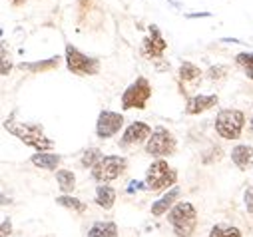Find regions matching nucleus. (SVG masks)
<instances>
[{"label":"nucleus","mask_w":253,"mask_h":237,"mask_svg":"<svg viewBox=\"0 0 253 237\" xmlns=\"http://www.w3.org/2000/svg\"><path fill=\"white\" fill-rule=\"evenodd\" d=\"M179 80L185 84V82H198L200 78H202V70L196 66V64H192V62H181V66H179Z\"/></svg>","instance_id":"nucleus-20"},{"label":"nucleus","mask_w":253,"mask_h":237,"mask_svg":"<svg viewBox=\"0 0 253 237\" xmlns=\"http://www.w3.org/2000/svg\"><path fill=\"white\" fill-rule=\"evenodd\" d=\"M56 203L66 207V209H72L74 213H84L86 211V203L80 201L78 198H72V196H60V198H56Z\"/></svg>","instance_id":"nucleus-21"},{"label":"nucleus","mask_w":253,"mask_h":237,"mask_svg":"<svg viewBox=\"0 0 253 237\" xmlns=\"http://www.w3.org/2000/svg\"><path fill=\"white\" fill-rule=\"evenodd\" d=\"M217 102H219L217 94H198V96H192V98H187L185 114H189V116L204 114V112L211 110L213 106H217Z\"/></svg>","instance_id":"nucleus-12"},{"label":"nucleus","mask_w":253,"mask_h":237,"mask_svg":"<svg viewBox=\"0 0 253 237\" xmlns=\"http://www.w3.org/2000/svg\"><path fill=\"white\" fill-rule=\"evenodd\" d=\"M168 4H171L173 8H179V2H175V0H168Z\"/></svg>","instance_id":"nucleus-31"},{"label":"nucleus","mask_w":253,"mask_h":237,"mask_svg":"<svg viewBox=\"0 0 253 237\" xmlns=\"http://www.w3.org/2000/svg\"><path fill=\"white\" fill-rule=\"evenodd\" d=\"M179 188L177 186H173L171 190H168V194L166 196H162L158 201H154L152 203V215L154 217H162V215H166L168 213V209L177 201V198H179Z\"/></svg>","instance_id":"nucleus-13"},{"label":"nucleus","mask_w":253,"mask_h":237,"mask_svg":"<svg viewBox=\"0 0 253 237\" xmlns=\"http://www.w3.org/2000/svg\"><path fill=\"white\" fill-rule=\"evenodd\" d=\"M102 158H104V156H102V152H100L98 148H88V150L82 154L80 163H82L84 167H94Z\"/></svg>","instance_id":"nucleus-23"},{"label":"nucleus","mask_w":253,"mask_h":237,"mask_svg":"<svg viewBox=\"0 0 253 237\" xmlns=\"http://www.w3.org/2000/svg\"><path fill=\"white\" fill-rule=\"evenodd\" d=\"M152 134H154V132H152V128H150L148 124H144V122H134V124H130L128 128H126L120 146L126 148V146H138V144H144V142L150 140Z\"/></svg>","instance_id":"nucleus-11"},{"label":"nucleus","mask_w":253,"mask_h":237,"mask_svg":"<svg viewBox=\"0 0 253 237\" xmlns=\"http://www.w3.org/2000/svg\"><path fill=\"white\" fill-rule=\"evenodd\" d=\"M173 152H175V138L168 128L158 126L150 136V140L146 142V154L154 158H166V156H171Z\"/></svg>","instance_id":"nucleus-8"},{"label":"nucleus","mask_w":253,"mask_h":237,"mask_svg":"<svg viewBox=\"0 0 253 237\" xmlns=\"http://www.w3.org/2000/svg\"><path fill=\"white\" fill-rule=\"evenodd\" d=\"M243 203H245L247 213H253V186L245 190V194H243Z\"/></svg>","instance_id":"nucleus-26"},{"label":"nucleus","mask_w":253,"mask_h":237,"mask_svg":"<svg viewBox=\"0 0 253 237\" xmlns=\"http://www.w3.org/2000/svg\"><path fill=\"white\" fill-rule=\"evenodd\" d=\"M66 66L72 74L78 76H96L100 72V60L82 54L76 46L66 44Z\"/></svg>","instance_id":"nucleus-5"},{"label":"nucleus","mask_w":253,"mask_h":237,"mask_svg":"<svg viewBox=\"0 0 253 237\" xmlns=\"http://www.w3.org/2000/svg\"><path fill=\"white\" fill-rule=\"evenodd\" d=\"M88 237H118V225L114 221H96L88 229Z\"/></svg>","instance_id":"nucleus-16"},{"label":"nucleus","mask_w":253,"mask_h":237,"mask_svg":"<svg viewBox=\"0 0 253 237\" xmlns=\"http://www.w3.org/2000/svg\"><path fill=\"white\" fill-rule=\"evenodd\" d=\"M136 190H148V186H144V184H140V182H132L130 188H128V192L132 194V192H136Z\"/></svg>","instance_id":"nucleus-29"},{"label":"nucleus","mask_w":253,"mask_h":237,"mask_svg":"<svg viewBox=\"0 0 253 237\" xmlns=\"http://www.w3.org/2000/svg\"><path fill=\"white\" fill-rule=\"evenodd\" d=\"M126 165H128V161H126V158H122V156H104L92 167V177H94L98 184L104 186L108 182L118 180V177L124 173Z\"/></svg>","instance_id":"nucleus-7"},{"label":"nucleus","mask_w":253,"mask_h":237,"mask_svg":"<svg viewBox=\"0 0 253 237\" xmlns=\"http://www.w3.org/2000/svg\"><path fill=\"white\" fill-rule=\"evenodd\" d=\"M231 161L239 167V169H249L253 165V148L247 144H239L231 150Z\"/></svg>","instance_id":"nucleus-14"},{"label":"nucleus","mask_w":253,"mask_h":237,"mask_svg":"<svg viewBox=\"0 0 253 237\" xmlns=\"http://www.w3.org/2000/svg\"><path fill=\"white\" fill-rule=\"evenodd\" d=\"M245 126V114L241 110H219L215 116V130L225 140H237Z\"/></svg>","instance_id":"nucleus-4"},{"label":"nucleus","mask_w":253,"mask_h":237,"mask_svg":"<svg viewBox=\"0 0 253 237\" xmlns=\"http://www.w3.org/2000/svg\"><path fill=\"white\" fill-rule=\"evenodd\" d=\"M168 221L177 237H192L198 227V211L189 201H177L168 211Z\"/></svg>","instance_id":"nucleus-1"},{"label":"nucleus","mask_w":253,"mask_h":237,"mask_svg":"<svg viewBox=\"0 0 253 237\" xmlns=\"http://www.w3.org/2000/svg\"><path fill=\"white\" fill-rule=\"evenodd\" d=\"M235 60H237L239 66H243L245 76H247L249 80H253V54H249V52H241V54L235 56Z\"/></svg>","instance_id":"nucleus-24"},{"label":"nucleus","mask_w":253,"mask_h":237,"mask_svg":"<svg viewBox=\"0 0 253 237\" xmlns=\"http://www.w3.org/2000/svg\"><path fill=\"white\" fill-rule=\"evenodd\" d=\"M60 64V56H52L48 60H38V62H22L20 68L26 72H46L52 68H58Z\"/></svg>","instance_id":"nucleus-18"},{"label":"nucleus","mask_w":253,"mask_h":237,"mask_svg":"<svg viewBox=\"0 0 253 237\" xmlns=\"http://www.w3.org/2000/svg\"><path fill=\"white\" fill-rule=\"evenodd\" d=\"M60 159H62V156H58V154H48V152H36V154L30 158V161H32L36 167H40V169H56L58 163H60Z\"/></svg>","instance_id":"nucleus-15"},{"label":"nucleus","mask_w":253,"mask_h":237,"mask_svg":"<svg viewBox=\"0 0 253 237\" xmlns=\"http://www.w3.org/2000/svg\"><path fill=\"white\" fill-rule=\"evenodd\" d=\"M166 48H168V42L164 40L160 28L156 24H150V36L144 38L142 54L148 56L150 60H158V58H162V54L166 52Z\"/></svg>","instance_id":"nucleus-10"},{"label":"nucleus","mask_w":253,"mask_h":237,"mask_svg":"<svg viewBox=\"0 0 253 237\" xmlns=\"http://www.w3.org/2000/svg\"><path fill=\"white\" fill-rule=\"evenodd\" d=\"M221 42H227V44H245L239 38H221Z\"/></svg>","instance_id":"nucleus-30"},{"label":"nucleus","mask_w":253,"mask_h":237,"mask_svg":"<svg viewBox=\"0 0 253 237\" xmlns=\"http://www.w3.org/2000/svg\"><path fill=\"white\" fill-rule=\"evenodd\" d=\"M150 96H152V86L144 76H140V78H136V82H132L128 88L124 90V94H122V110H134V108L136 110H144L148 100H150Z\"/></svg>","instance_id":"nucleus-6"},{"label":"nucleus","mask_w":253,"mask_h":237,"mask_svg":"<svg viewBox=\"0 0 253 237\" xmlns=\"http://www.w3.org/2000/svg\"><path fill=\"white\" fill-rule=\"evenodd\" d=\"M249 132H251V134H253V120H251V122H249Z\"/></svg>","instance_id":"nucleus-32"},{"label":"nucleus","mask_w":253,"mask_h":237,"mask_svg":"<svg viewBox=\"0 0 253 237\" xmlns=\"http://www.w3.org/2000/svg\"><path fill=\"white\" fill-rule=\"evenodd\" d=\"M227 66H221V64H217V66H211L210 70H208V78L211 80V82H217V80H225L227 78Z\"/></svg>","instance_id":"nucleus-25"},{"label":"nucleus","mask_w":253,"mask_h":237,"mask_svg":"<svg viewBox=\"0 0 253 237\" xmlns=\"http://www.w3.org/2000/svg\"><path fill=\"white\" fill-rule=\"evenodd\" d=\"M211 16V12H192V14H185V18H210Z\"/></svg>","instance_id":"nucleus-28"},{"label":"nucleus","mask_w":253,"mask_h":237,"mask_svg":"<svg viewBox=\"0 0 253 237\" xmlns=\"http://www.w3.org/2000/svg\"><path fill=\"white\" fill-rule=\"evenodd\" d=\"M177 182V171L166 159H156L146 171V186L150 192H164Z\"/></svg>","instance_id":"nucleus-3"},{"label":"nucleus","mask_w":253,"mask_h":237,"mask_svg":"<svg viewBox=\"0 0 253 237\" xmlns=\"http://www.w3.org/2000/svg\"><path fill=\"white\" fill-rule=\"evenodd\" d=\"M4 128L12 136H16L20 142H24L26 146L34 148L36 152H46V150H50L54 146V142L44 136V130L38 124H14L12 120H6Z\"/></svg>","instance_id":"nucleus-2"},{"label":"nucleus","mask_w":253,"mask_h":237,"mask_svg":"<svg viewBox=\"0 0 253 237\" xmlns=\"http://www.w3.org/2000/svg\"><path fill=\"white\" fill-rule=\"evenodd\" d=\"M124 126V116L112 110H102L96 122V136L100 140H108L112 136H116Z\"/></svg>","instance_id":"nucleus-9"},{"label":"nucleus","mask_w":253,"mask_h":237,"mask_svg":"<svg viewBox=\"0 0 253 237\" xmlns=\"http://www.w3.org/2000/svg\"><path fill=\"white\" fill-rule=\"evenodd\" d=\"M96 205H100L102 209H112L114 201H116V190L110 186H98L96 188Z\"/></svg>","instance_id":"nucleus-17"},{"label":"nucleus","mask_w":253,"mask_h":237,"mask_svg":"<svg viewBox=\"0 0 253 237\" xmlns=\"http://www.w3.org/2000/svg\"><path fill=\"white\" fill-rule=\"evenodd\" d=\"M56 180H58L60 190L64 192V196L74 192V188H76V175L70 169H58L56 171Z\"/></svg>","instance_id":"nucleus-19"},{"label":"nucleus","mask_w":253,"mask_h":237,"mask_svg":"<svg viewBox=\"0 0 253 237\" xmlns=\"http://www.w3.org/2000/svg\"><path fill=\"white\" fill-rule=\"evenodd\" d=\"M12 233V221L8 217L2 219V227H0V237H8Z\"/></svg>","instance_id":"nucleus-27"},{"label":"nucleus","mask_w":253,"mask_h":237,"mask_svg":"<svg viewBox=\"0 0 253 237\" xmlns=\"http://www.w3.org/2000/svg\"><path fill=\"white\" fill-rule=\"evenodd\" d=\"M210 237H243L237 227L231 225H213L210 231Z\"/></svg>","instance_id":"nucleus-22"}]
</instances>
